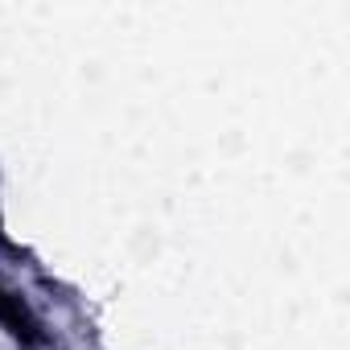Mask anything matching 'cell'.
<instances>
[{"label": "cell", "instance_id": "2", "mask_svg": "<svg viewBox=\"0 0 350 350\" xmlns=\"http://www.w3.org/2000/svg\"><path fill=\"white\" fill-rule=\"evenodd\" d=\"M0 256H21V247H17V243H13V235H9L5 211H0Z\"/></svg>", "mask_w": 350, "mask_h": 350}, {"label": "cell", "instance_id": "1", "mask_svg": "<svg viewBox=\"0 0 350 350\" xmlns=\"http://www.w3.org/2000/svg\"><path fill=\"white\" fill-rule=\"evenodd\" d=\"M0 334L21 350H50V329L42 321V313L29 305V297L0 272Z\"/></svg>", "mask_w": 350, "mask_h": 350}]
</instances>
